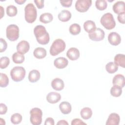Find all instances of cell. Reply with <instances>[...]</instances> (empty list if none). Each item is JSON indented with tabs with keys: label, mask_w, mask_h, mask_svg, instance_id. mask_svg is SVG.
<instances>
[{
	"label": "cell",
	"mask_w": 125,
	"mask_h": 125,
	"mask_svg": "<svg viewBox=\"0 0 125 125\" xmlns=\"http://www.w3.org/2000/svg\"><path fill=\"white\" fill-rule=\"evenodd\" d=\"M34 34L37 42L41 44H47L50 40L49 35L45 27L42 25H37L34 29Z\"/></svg>",
	"instance_id": "obj_1"
},
{
	"label": "cell",
	"mask_w": 125,
	"mask_h": 125,
	"mask_svg": "<svg viewBox=\"0 0 125 125\" xmlns=\"http://www.w3.org/2000/svg\"><path fill=\"white\" fill-rule=\"evenodd\" d=\"M25 20L28 22L32 23L37 19V11L35 6L32 3H28L24 8Z\"/></svg>",
	"instance_id": "obj_2"
},
{
	"label": "cell",
	"mask_w": 125,
	"mask_h": 125,
	"mask_svg": "<svg viewBox=\"0 0 125 125\" xmlns=\"http://www.w3.org/2000/svg\"><path fill=\"white\" fill-rule=\"evenodd\" d=\"M66 44L65 42L61 39L55 40L52 43L50 48V54L53 56H57L63 52L65 49Z\"/></svg>",
	"instance_id": "obj_3"
},
{
	"label": "cell",
	"mask_w": 125,
	"mask_h": 125,
	"mask_svg": "<svg viewBox=\"0 0 125 125\" xmlns=\"http://www.w3.org/2000/svg\"><path fill=\"white\" fill-rule=\"evenodd\" d=\"M100 22L101 24L107 30L113 29L116 25V22L113 16L110 13H106L104 14L101 18Z\"/></svg>",
	"instance_id": "obj_4"
},
{
	"label": "cell",
	"mask_w": 125,
	"mask_h": 125,
	"mask_svg": "<svg viewBox=\"0 0 125 125\" xmlns=\"http://www.w3.org/2000/svg\"><path fill=\"white\" fill-rule=\"evenodd\" d=\"M26 71L24 67L17 66L13 67L10 71V76L13 81L18 82L22 81L25 76Z\"/></svg>",
	"instance_id": "obj_5"
},
{
	"label": "cell",
	"mask_w": 125,
	"mask_h": 125,
	"mask_svg": "<svg viewBox=\"0 0 125 125\" xmlns=\"http://www.w3.org/2000/svg\"><path fill=\"white\" fill-rule=\"evenodd\" d=\"M31 123L33 125H41L42 122V110L38 107L33 108L30 111Z\"/></svg>",
	"instance_id": "obj_6"
},
{
	"label": "cell",
	"mask_w": 125,
	"mask_h": 125,
	"mask_svg": "<svg viewBox=\"0 0 125 125\" xmlns=\"http://www.w3.org/2000/svg\"><path fill=\"white\" fill-rule=\"evenodd\" d=\"M7 38L10 41H15L19 37V28L16 24L9 25L6 30Z\"/></svg>",
	"instance_id": "obj_7"
},
{
	"label": "cell",
	"mask_w": 125,
	"mask_h": 125,
	"mask_svg": "<svg viewBox=\"0 0 125 125\" xmlns=\"http://www.w3.org/2000/svg\"><path fill=\"white\" fill-rule=\"evenodd\" d=\"M92 4L91 0H77L75 3V8L80 12H86Z\"/></svg>",
	"instance_id": "obj_8"
},
{
	"label": "cell",
	"mask_w": 125,
	"mask_h": 125,
	"mask_svg": "<svg viewBox=\"0 0 125 125\" xmlns=\"http://www.w3.org/2000/svg\"><path fill=\"white\" fill-rule=\"evenodd\" d=\"M104 32L103 29L100 28H96L94 31L89 33L88 37L92 41H101L104 39Z\"/></svg>",
	"instance_id": "obj_9"
},
{
	"label": "cell",
	"mask_w": 125,
	"mask_h": 125,
	"mask_svg": "<svg viewBox=\"0 0 125 125\" xmlns=\"http://www.w3.org/2000/svg\"><path fill=\"white\" fill-rule=\"evenodd\" d=\"M108 41L111 45L116 46L120 43L121 38L118 33L112 32L109 34L108 36Z\"/></svg>",
	"instance_id": "obj_10"
},
{
	"label": "cell",
	"mask_w": 125,
	"mask_h": 125,
	"mask_svg": "<svg viewBox=\"0 0 125 125\" xmlns=\"http://www.w3.org/2000/svg\"><path fill=\"white\" fill-rule=\"evenodd\" d=\"M16 48L18 52L21 54H24L29 51L30 45L28 42L23 40L18 43Z\"/></svg>",
	"instance_id": "obj_11"
},
{
	"label": "cell",
	"mask_w": 125,
	"mask_h": 125,
	"mask_svg": "<svg viewBox=\"0 0 125 125\" xmlns=\"http://www.w3.org/2000/svg\"><path fill=\"white\" fill-rule=\"evenodd\" d=\"M61 99V95L56 92H49L46 96V100L51 104H56Z\"/></svg>",
	"instance_id": "obj_12"
},
{
	"label": "cell",
	"mask_w": 125,
	"mask_h": 125,
	"mask_svg": "<svg viewBox=\"0 0 125 125\" xmlns=\"http://www.w3.org/2000/svg\"><path fill=\"white\" fill-rule=\"evenodd\" d=\"M120 116L116 113H111L106 121V125H119L120 123Z\"/></svg>",
	"instance_id": "obj_13"
},
{
	"label": "cell",
	"mask_w": 125,
	"mask_h": 125,
	"mask_svg": "<svg viewBox=\"0 0 125 125\" xmlns=\"http://www.w3.org/2000/svg\"><path fill=\"white\" fill-rule=\"evenodd\" d=\"M125 2L123 1H118L113 5V10L115 13L118 15L125 13Z\"/></svg>",
	"instance_id": "obj_14"
},
{
	"label": "cell",
	"mask_w": 125,
	"mask_h": 125,
	"mask_svg": "<svg viewBox=\"0 0 125 125\" xmlns=\"http://www.w3.org/2000/svg\"><path fill=\"white\" fill-rule=\"evenodd\" d=\"M68 64V60L64 57H59L54 61V65L59 69H62L67 66Z\"/></svg>",
	"instance_id": "obj_15"
},
{
	"label": "cell",
	"mask_w": 125,
	"mask_h": 125,
	"mask_svg": "<svg viewBox=\"0 0 125 125\" xmlns=\"http://www.w3.org/2000/svg\"><path fill=\"white\" fill-rule=\"evenodd\" d=\"M66 56L70 60H77L80 57L79 50L75 47H71L67 50Z\"/></svg>",
	"instance_id": "obj_16"
},
{
	"label": "cell",
	"mask_w": 125,
	"mask_h": 125,
	"mask_svg": "<svg viewBox=\"0 0 125 125\" xmlns=\"http://www.w3.org/2000/svg\"><path fill=\"white\" fill-rule=\"evenodd\" d=\"M51 86L55 90L61 91L63 89L64 84L63 81L62 79L56 78L52 81Z\"/></svg>",
	"instance_id": "obj_17"
},
{
	"label": "cell",
	"mask_w": 125,
	"mask_h": 125,
	"mask_svg": "<svg viewBox=\"0 0 125 125\" xmlns=\"http://www.w3.org/2000/svg\"><path fill=\"white\" fill-rule=\"evenodd\" d=\"M112 83L113 85H118L122 88L125 86V77L124 75L119 74L116 75L113 78Z\"/></svg>",
	"instance_id": "obj_18"
},
{
	"label": "cell",
	"mask_w": 125,
	"mask_h": 125,
	"mask_svg": "<svg viewBox=\"0 0 125 125\" xmlns=\"http://www.w3.org/2000/svg\"><path fill=\"white\" fill-rule=\"evenodd\" d=\"M59 108L61 112L63 114H69L71 111L72 109L70 104L66 101H64L61 103V104L59 105Z\"/></svg>",
	"instance_id": "obj_19"
},
{
	"label": "cell",
	"mask_w": 125,
	"mask_h": 125,
	"mask_svg": "<svg viewBox=\"0 0 125 125\" xmlns=\"http://www.w3.org/2000/svg\"><path fill=\"white\" fill-rule=\"evenodd\" d=\"M59 20L62 22L68 21L71 18V13L68 10H63L58 14Z\"/></svg>",
	"instance_id": "obj_20"
},
{
	"label": "cell",
	"mask_w": 125,
	"mask_h": 125,
	"mask_svg": "<svg viewBox=\"0 0 125 125\" xmlns=\"http://www.w3.org/2000/svg\"><path fill=\"white\" fill-rule=\"evenodd\" d=\"M83 28L86 32L90 33L96 29V26L93 21L88 20L84 22Z\"/></svg>",
	"instance_id": "obj_21"
},
{
	"label": "cell",
	"mask_w": 125,
	"mask_h": 125,
	"mask_svg": "<svg viewBox=\"0 0 125 125\" xmlns=\"http://www.w3.org/2000/svg\"><path fill=\"white\" fill-rule=\"evenodd\" d=\"M40 78V73L36 69L30 71L28 75V80L31 83H35L39 80Z\"/></svg>",
	"instance_id": "obj_22"
},
{
	"label": "cell",
	"mask_w": 125,
	"mask_h": 125,
	"mask_svg": "<svg viewBox=\"0 0 125 125\" xmlns=\"http://www.w3.org/2000/svg\"><path fill=\"white\" fill-rule=\"evenodd\" d=\"M33 55L37 59H43L46 56V50L42 47H37L34 50Z\"/></svg>",
	"instance_id": "obj_23"
},
{
	"label": "cell",
	"mask_w": 125,
	"mask_h": 125,
	"mask_svg": "<svg viewBox=\"0 0 125 125\" xmlns=\"http://www.w3.org/2000/svg\"><path fill=\"white\" fill-rule=\"evenodd\" d=\"M114 63L118 66L125 67V56L124 54H118L114 57Z\"/></svg>",
	"instance_id": "obj_24"
},
{
	"label": "cell",
	"mask_w": 125,
	"mask_h": 125,
	"mask_svg": "<svg viewBox=\"0 0 125 125\" xmlns=\"http://www.w3.org/2000/svg\"><path fill=\"white\" fill-rule=\"evenodd\" d=\"M80 114L83 119L88 120L91 117L92 115V111L90 108L85 107L81 109Z\"/></svg>",
	"instance_id": "obj_25"
},
{
	"label": "cell",
	"mask_w": 125,
	"mask_h": 125,
	"mask_svg": "<svg viewBox=\"0 0 125 125\" xmlns=\"http://www.w3.org/2000/svg\"><path fill=\"white\" fill-rule=\"evenodd\" d=\"M53 15L50 13H44L40 17V21L43 23H48L53 20Z\"/></svg>",
	"instance_id": "obj_26"
},
{
	"label": "cell",
	"mask_w": 125,
	"mask_h": 125,
	"mask_svg": "<svg viewBox=\"0 0 125 125\" xmlns=\"http://www.w3.org/2000/svg\"><path fill=\"white\" fill-rule=\"evenodd\" d=\"M13 62L15 63H22L24 61V56L19 52L14 53L12 57Z\"/></svg>",
	"instance_id": "obj_27"
},
{
	"label": "cell",
	"mask_w": 125,
	"mask_h": 125,
	"mask_svg": "<svg viewBox=\"0 0 125 125\" xmlns=\"http://www.w3.org/2000/svg\"><path fill=\"white\" fill-rule=\"evenodd\" d=\"M105 69L108 73L110 74H113L118 70V66L116 65L114 62H110L106 64Z\"/></svg>",
	"instance_id": "obj_28"
},
{
	"label": "cell",
	"mask_w": 125,
	"mask_h": 125,
	"mask_svg": "<svg viewBox=\"0 0 125 125\" xmlns=\"http://www.w3.org/2000/svg\"><path fill=\"white\" fill-rule=\"evenodd\" d=\"M122 93V88L118 85H114L110 89L111 95L115 97H119L121 95Z\"/></svg>",
	"instance_id": "obj_29"
},
{
	"label": "cell",
	"mask_w": 125,
	"mask_h": 125,
	"mask_svg": "<svg viewBox=\"0 0 125 125\" xmlns=\"http://www.w3.org/2000/svg\"><path fill=\"white\" fill-rule=\"evenodd\" d=\"M69 32L73 35H76L79 34L81 30V26L79 24L73 23L69 27Z\"/></svg>",
	"instance_id": "obj_30"
},
{
	"label": "cell",
	"mask_w": 125,
	"mask_h": 125,
	"mask_svg": "<svg viewBox=\"0 0 125 125\" xmlns=\"http://www.w3.org/2000/svg\"><path fill=\"white\" fill-rule=\"evenodd\" d=\"M18 13L17 7L13 5H10L6 7V14L9 17H14Z\"/></svg>",
	"instance_id": "obj_31"
},
{
	"label": "cell",
	"mask_w": 125,
	"mask_h": 125,
	"mask_svg": "<svg viewBox=\"0 0 125 125\" xmlns=\"http://www.w3.org/2000/svg\"><path fill=\"white\" fill-rule=\"evenodd\" d=\"M0 86L1 87H6L9 83V79L7 76L4 73L0 74Z\"/></svg>",
	"instance_id": "obj_32"
},
{
	"label": "cell",
	"mask_w": 125,
	"mask_h": 125,
	"mask_svg": "<svg viewBox=\"0 0 125 125\" xmlns=\"http://www.w3.org/2000/svg\"><path fill=\"white\" fill-rule=\"evenodd\" d=\"M95 6L98 10H104L106 8L107 3L105 0H97L95 2Z\"/></svg>",
	"instance_id": "obj_33"
},
{
	"label": "cell",
	"mask_w": 125,
	"mask_h": 125,
	"mask_svg": "<svg viewBox=\"0 0 125 125\" xmlns=\"http://www.w3.org/2000/svg\"><path fill=\"white\" fill-rule=\"evenodd\" d=\"M22 119V116L20 113H14L11 117V122L14 125H17L21 122Z\"/></svg>",
	"instance_id": "obj_34"
},
{
	"label": "cell",
	"mask_w": 125,
	"mask_h": 125,
	"mask_svg": "<svg viewBox=\"0 0 125 125\" xmlns=\"http://www.w3.org/2000/svg\"><path fill=\"white\" fill-rule=\"evenodd\" d=\"M10 63V60L7 57H2L0 59V67L1 69L6 68Z\"/></svg>",
	"instance_id": "obj_35"
},
{
	"label": "cell",
	"mask_w": 125,
	"mask_h": 125,
	"mask_svg": "<svg viewBox=\"0 0 125 125\" xmlns=\"http://www.w3.org/2000/svg\"><path fill=\"white\" fill-rule=\"evenodd\" d=\"M0 52H3L6 49L7 47V44L6 42L4 39H3L2 38H0Z\"/></svg>",
	"instance_id": "obj_36"
},
{
	"label": "cell",
	"mask_w": 125,
	"mask_h": 125,
	"mask_svg": "<svg viewBox=\"0 0 125 125\" xmlns=\"http://www.w3.org/2000/svg\"><path fill=\"white\" fill-rule=\"evenodd\" d=\"M72 0H60V2L61 3V5L65 7H70L72 5Z\"/></svg>",
	"instance_id": "obj_37"
},
{
	"label": "cell",
	"mask_w": 125,
	"mask_h": 125,
	"mask_svg": "<svg viewBox=\"0 0 125 125\" xmlns=\"http://www.w3.org/2000/svg\"><path fill=\"white\" fill-rule=\"evenodd\" d=\"M0 114L1 115L5 114L7 110V107L6 105L3 104V103H0Z\"/></svg>",
	"instance_id": "obj_38"
},
{
	"label": "cell",
	"mask_w": 125,
	"mask_h": 125,
	"mask_svg": "<svg viewBox=\"0 0 125 125\" xmlns=\"http://www.w3.org/2000/svg\"><path fill=\"white\" fill-rule=\"evenodd\" d=\"M34 2L39 9H42L44 7L43 0H35Z\"/></svg>",
	"instance_id": "obj_39"
},
{
	"label": "cell",
	"mask_w": 125,
	"mask_h": 125,
	"mask_svg": "<svg viewBox=\"0 0 125 125\" xmlns=\"http://www.w3.org/2000/svg\"><path fill=\"white\" fill-rule=\"evenodd\" d=\"M72 125H86V123L83 122L82 120H81L80 119H74L72 121L71 124Z\"/></svg>",
	"instance_id": "obj_40"
},
{
	"label": "cell",
	"mask_w": 125,
	"mask_h": 125,
	"mask_svg": "<svg viewBox=\"0 0 125 125\" xmlns=\"http://www.w3.org/2000/svg\"><path fill=\"white\" fill-rule=\"evenodd\" d=\"M125 13L121 14L118 15V16L117 17V19H118V21L122 24H125Z\"/></svg>",
	"instance_id": "obj_41"
},
{
	"label": "cell",
	"mask_w": 125,
	"mask_h": 125,
	"mask_svg": "<svg viewBox=\"0 0 125 125\" xmlns=\"http://www.w3.org/2000/svg\"><path fill=\"white\" fill-rule=\"evenodd\" d=\"M45 125H54V120L53 118L49 117L47 118L44 123Z\"/></svg>",
	"instance_id": "obj_42"
},
{
	"label": "cell",
	"mask_w": 125,
	"mask_h": 125,
	"mask_svg": "<svg viewBox=\"0 0 125 125\" xmlns=\"http://www.w3.org/2000/svg\"><path fill=\"white\" fill-rule=\"evenodd\" d=\"M57 125H68V123L65 121V120H60L57 123Z\"/></svg>",
	"instance_id": "obj_43"
},
{
	"label": "cell",
	"mask_w": 125,
	"mask_h": 125,
	"mask_svg": "<svg viewBox=\"0 0 125 125\" xmlns=\"http://www.w3.org/2000/svg\"><path fill=\"white\" fill-rule=\"evenodd\" d=\"M0 19H1L3 17V15H4V10L3 8L1 6H0Z\"/></svg>",
	"instance_id": "obj_44"
},
{
	"label": "cell",
	"mask_w": 125,
	"mask_h": 125,
	"mask_svg": "<svg viewBox=\"0 0 125 125\" xmlns=\"http://www.w3.org/2000/svg\"><path fill=\"white\" fill-rule=\"evenodd\" d=\"M15 1L18 4L21 5L23 3H24L26 1V0H15Z\"/></svg>",
	"instance_id": "obj_45"
}]
</instances>
